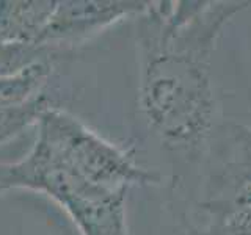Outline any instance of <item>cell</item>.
<instances>
[{
    "instance_id": "cell-5",
    "label": "cell",
    "mask_w": 251,
    "mask_h": 235,
    "mask_svg": "<svg viewBox=\"0 0 251 235\" xmlns=\"http://www.w3.org/2000/svg\"><path fill=\"white\" fill-rule=\"evenodd\" d=\"M151 2L138 0H57L38 46L63 53L129 18H138Z\"/></svg>"
},
{
    "instance_id": "cell-3",
    "label": "cell",
    "mask_w": 251,
    "mask_h": 235,
    "mask_svg": "<svg viewBox=\"0 0 251 235\" xmlns=\"http://www.w3.org/2000/svg\"><path fill=\"white\" fill-rule=\"evenodd\" d=\"M14 179L18 188L44 193L57 201L73 218L80 235H129L127 191L91 187L43 151L22 159L16 166Z\"/></svg>"
},
{
    "instance_id": "cell-10",
    "label": "cell",
    "mask_w": 251,
    "mask_h": 235,
    "mask_svg": "<svg viewBox=\"0 0 251 235\" xmlns=\"http://www.w3.org/2000/svg\"><path fill=\"white\" fill-rule=\"evenodd\" d=\"M47 55H60L53 50L33 44H13V46H0V75L10 74L19 70L24 66L30 65Z\"/></svg>"
},
{
    "instance_id": "cell-1",
    "label": "cell",
    "mask_w": 251,
    "mask_h": 235,
    "mask_svg": "<svg viewBox=\"0 0 251 235\" xmlns=\"http://www.w3.org/2000/svg\"><path fill=\"white\" fill-rule=\"evenodd\" d=\"M242 0L151 2L137 18L140 113L176 164L200 168L217 122L212 53Z\"/></svg>"
},
{
    "instance_id": "cell-7",
    "label": "cell",
    "mask_w": 251,
    "mask_h": 235,
    "mask_svg": "<svg viewBox=\"0 0 251 235\" xmlns=\"http://www.w3.org/2000/svg\"><path fill=\"white\" fill-rule=\"evenodd\" d=\"M55 3L57 0H0V46H38Z\"/></svg>"
},
{
    "instance_id": "cell-11",
    "label": "cell",
    "mask_w": 251,
    "mask_h": 235,
    "mask_svg": "<svg viewBox=\"0 0 251 235\" xmlns=\"http://www.w3.org/2000/svg\"><path fill=\"white\" fill-rule=\"evenodd\" d=\"M0 193H2V191H0Z\"/></svg>"
},
{
    "instance_id": "cell-6",
    "label": "cell",
    "mask_w": 251,
    "mask_h": 235,
    "mask_svg": "<svg viewBox=\"0 0 251 235\" xmlns=\"http://www.w3.org/2000/svg\"><path fill=\"white\" fill-rule=\"evenodd\" d=\"M176 235H251V185L225 202L193 201Z\"/></svg>"
},
{
    "instance_id": "cell-4",
    "label": "cell",
    "mask_w": 251,
    "mask_h": 235,
    "mask_svg": "<svg viewBox=\"0 0 251 235\" xmlns=\"http://www.w3.org/2000/svg\"><path fill=\"white\" fill-rule=\"evenodd\" d=\"M200 194L195 201L225 202L251 185V125L217 124L200 163Z\"/></svg>"
},
{
    "instance_id": "cell-2",
    "label": "cell",
    "mask_w": 251,
    "mask_h": 235,
    "mask_svg": "<svg viewBox=\"0 0 251 235\" xmlns=\"http://www.w3.org/2000/svg\"><path fill=\"white\" fill-rule=\"evenodd\" d=\"M36 140L63 168L91 187L129 191L132 187H157L162 174L137 162L132 151L108 141L58 105L46 110L36 124Z\"/></svg>"
},
{
    "instance_id": "cell-8",
    "label": "cell",
    "mask_w": 251,
    "mask_h": 235,
    "mask_svg": "<svg viewBox=\"0 0 251 235\" xmlns=\"http://www.w3.org/2000/svg\"><path fill=\"white\" fill-rule=\"evenodd\" d=\"M58 57L47 55L19 70L0 75V107L22 105L49 91Z\"/></svg>"
},
{
    "instance_id": "cell-9",
    "label": "cell",
    "mask_w": 251,
    "mask_h": 235,
    "mask_svg": "<svg viewBox=\"0 0 251 235\" xmlns=\"http://www.w3.org/2000/svg\"><path fill=\"white\" fill-rule=\"evenodd\" d=\"M55 105L57 100L49 90L22 105L0 107V146L19 137L31 125H36L46 110Z\"/></svg>"
}]
</instances>
